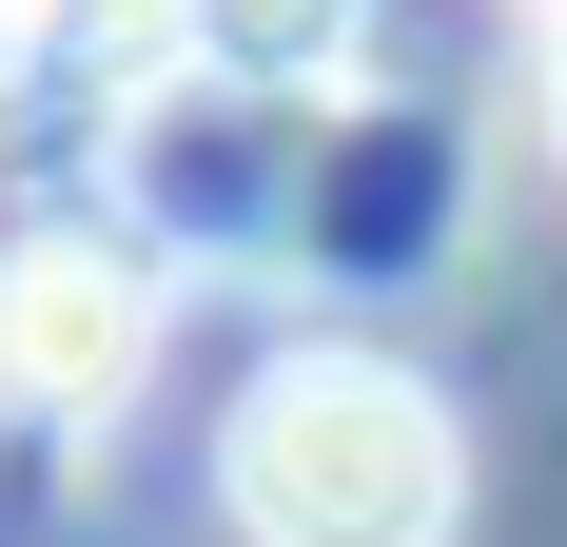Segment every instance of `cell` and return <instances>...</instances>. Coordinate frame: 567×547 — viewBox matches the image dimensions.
<instances>
[{
    "instance_id": "cell-1",
    "label": "cell",
    "mask_w": 567,
    "mask_h": 547,
    "mask_svg": "<svg viewBox=\"0 0 567 547\" xmlns=\"http://www.w3.org/2000/svg\"><path fill=\"white\" fill-rule=\"evenodd\" d=\"M216 489H235V528H255V547H451L470 450H451V411H431V372L313 332V352H275V372L235 391Z\"/></svg>"
},
{
    "instance_id": "cell-2",
    "label": "cell",
    "mask_w": 567,
    "mask_h": 547,
    "mask_svg": "<svg viewBox=\"0 0 567 547\" xmlns=\"http://www.w3.org/2000/svg\"><path fill=\"white\" fill-rule=\"evenodd\" d=\"M137 372H157V274L99 255V235H20V255H0V411L79 431V411H117Z\"/></svg>"
},
{
    "instance_id": "cell-3",
    "label": "cell",
    "mask_w": 567,
    "mask_h": 547,
    "mask_svg": "<svg viewBox=\"0 0 567 547\" xmlns=\"http://www.w3.org/2000/svg\"><path fill=\"white\" fill-rule=\"evenodd\" d=\"M137 196H157V235H196V255L293 235V117H275V99H235V79H196V99L137 117Z\"/></svg>"
},
{
    "instance_id": "cell-4",
    "label": "cell",
    "mask_w": 567,
    "mask_h": 547,
    "mask_svg": "<svg viewBox=\"0 0 567 547\" xmlns=\"http://www.w3.org/2000/svg\"><path fill=\"white\" fill-rule=\"evenodd\" d=\"M352 20H372V0H176V59L235 79V99H293V79L352 59Z\"/></svg>"
},
{
    "instance_id": "cell-5",
    "label": "cell",
    "mask_w": 567,
    "mask_h": 547,
    "mask_svg": "<svg viewBox=\"0 0 567 547\" xmlns=\"http://www.w3.org/2000/svg\"><path fill=\"white\" fill-rule=\"evenodd\" d=\"M40 59L117 99V79H157V59H176V0H40Z\"/></svg>"
},
{
    "instance_id": "cell-6",
    "label": "cell",
    "mask_w": 567,
    "mask_h": 547,
    "mask_svg": "<svg viewBox=\"0 0 567 547\" xmlns=\"http://www.w3.org/2000/svg\"><path fill=\"white\" fill-rule=\"evenodd\" d=\"M20 59H40V0H0V79H20Z\"/></svg>"
},
{
    "instance_id": "cell-7",
    "label": "cell",
    "mask_w": 567,
    "mask_h": 547,
    "mask_svg": "<svg viewBox=\"0 0 567 547\" xmlns=\"http://www.w3.org/2000/svg\"><path fill=\"white\" fill-rule=\"evenodd\" d=\"M548 137H567V20H548Z\"/></svg>"
},
{
    "instance_id": "cell-8",
    "label": "cell",
    "mask_w": 567,
    "mask_h": 547,
    "mask_svg": "<svg viewBox=\"0 0 567 547\" xmlns=\"http://www.w3.org/2000/svg\"><path fill=\"white\" fill-rule=\"evenodd\" d=\"M528 20H567V0H528Z\"/></svg>"
}]
</instances>
